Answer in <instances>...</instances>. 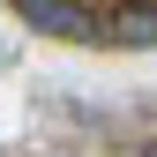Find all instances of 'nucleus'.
<instances>
[{"mask_svg": "<svg viewBox=\"0 0 157 157\" xmlns=\"http://www.w3.org/2000/svg\"><path fill=\"white\" fill-rule=\"evenodd\" d=\"M15 15H23L30 30L60 37V45H82V37H105V23L82 8V0H15Z\"/></svg>", "mask_w": 157, "mask_h": 157, "instance_id": "f257e3e1", "label": "nucleus"}, {"mask_svg": "<svg viewBox=\"0 0 157 157\" xmlns=\"http://www.w3.org/2000/svg\"><path fill=\"white\" fill-rule=\"evenodd\" d=\"M105 37H112V45H157V8L127 0V8L112 15V23H105Z\"/></svg>", "mask_w": 157, "mask_h": 157, "instance_id": "f03ea898", "label": "nucleus"}]
</instances>
